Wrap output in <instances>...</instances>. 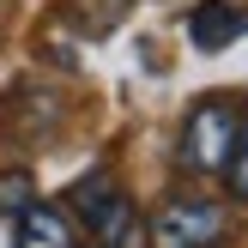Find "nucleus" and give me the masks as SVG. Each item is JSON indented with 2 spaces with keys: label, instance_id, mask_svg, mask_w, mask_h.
<instances>
[{
  "label": "nucleus",
  "instance_id": "nucleus-5",
  "mask_svg": "<svg viewBox=\"0 0 248 248\" xmlns=\"http://www.w3.org/2000/svg\"><path fill=\"white\" fill-rule=\"evenodd\" d=\"M12 248H73V212L67 206H24L18 230H12Z\"/></svg>",
  "mask_w": 248,
  "mask_h": 248
},
{
  "label": "nucleus",
  "instance_id": "nucleus-4",
  "mask_svg": "<svg viewBox=\"0 0 248 248\" xmlns=\"http://www.w3.org/2000/svg\"><path fill=\"white\" fill-rule=\"evenodd\" d=\"M236 36H248V0H200L188 12V43L206 48V55L230 48Z\"/></svg>",
  "mask_w": 248,
  "mask_h": 248
},
{
  "label": "nucleus",
  "instance_id": "nucleus-1",
  "mask_svg": "<svg viewBox=\"0 0 248 248\" xmlns=\"http://www.w3.org/2000/svg\"><path fill=\"white\" fill-rule=\"evenodd\" d=\"M67 212H79L97 230V248H145V224L133 212L127 188H121L109 170H91L67 188Z\"/></svg>",
  "mask_w": 248,
  "mask_h": 248
},
{
  "label": "nucleus",
  "instance_id": "nucleus-6",
  "mask_svg": "<svg viewBox=\"0 0 248 248\" xmlns=\"http://www.w3.org/2000/svg\"><path fill=\"white\" fill-rule=\"evenodd\" d=\"M127 6L133 0H61V12H67L85 36H109L121 18H127Z\"/></svg>",
  "mask_w": 248,
  "mask_h": 248
},
{
  "label": "nucleus",
  "instance_id": "nucleus-7",
  "mask_svg": "<svg viewBox=\"0 0 248 248\" xmlns=\"http://www.w3.org/2000/svg\"><path fill=\"white\" fill-rule=\"evenodd\" d=\"M24 206H36V182H31V170H6V176H0V218H18Z\"/></svg>",
  "mask_w": 248,
  "mask_h": 248
},
{
  "label": "nucleus",
  "instance_id": "nucleus-3",
  "mask_svg": "<svg viewBox=\"0 0 248 248\" xmlns=\"http://www.w3.org/2000/svg\"><path fill=\"white\" fill-rule=\"evenodd\" d=\"M230 212L206 194H170L145 224V248H218Z\"/></svg>",
  "mask_w": 248,
  "mask_h": 248
},
{
  "label": "nucleus",
  "instance_id": "nucleus-8",
  "mask_svg": "<svg viewBox=\"0 0 248 248\" xmlns=\"http://www.w3.org/2000/svg\"><path fill=\"white\" fill-rule=\"evenodd\" d=\"M224 182H230V194H236V200L248 206V109H242V121H236V145H230Z\"/></svg>",
  "mask_w": 248,
  "mask_h": 248
},
{
  "label": "nucleus",
  "instance_id": "nucleus-2",
  "mask_svg": "<svg viewBox=\"0 0 248 248\" xmlns=\"http://www.w3.org/2000/svg\"><path fill=\"white\" fill-rule=\"evenodd\" d=\"M236 121L242 109L230 103V97H200V103L182 115V140H176V164L188 170V176H218V170L230 164V145H236Z\"/></svg>",
  "mask_w": 248,
  "mask_h": 248
}]
</instances>
